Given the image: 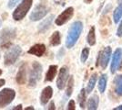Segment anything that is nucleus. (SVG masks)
<instances>
[{
    "mask_svg": "<svg viewBox=\"0 0 122 110\" xmlns=\"http://www.w3.org/2000/svg\"><path fill=\"white\" fill-rule=\"evenodd\" d=\"M0 27H1V20H0Z\"/></svg>",
    "mask_w": 122,
    "mask_h": 110,
    "instance_id": "4c0bfd02",
    "label": "nucleus"
},
{
    "mask_svg": "<svg viewBox=\"0 0 122 110\" xmlns=\"http://www.w3.org/2000/svg\"><path fill=\"white\" fill-rule=\"evenodd\" d=\"M46 50V48L44 44L38 43V44H35L34 46H32L28 50L27 52L29 53V54H32V55H35L36 57H41V56H43L45 54Z\"/></svg>",
    "mask_w": 122,
    "mask_h": 110,
    "instance_id": "f8f14e48",
    "label": "nucleus"
},
{
    "mask_svg": "<svg viewBox=\"0 0 122 110\" xmlns=\"http://www.w3.org/2000/svg\"><path fill=\"white\" fill-rule=\"evenodd\" d=\"M12 109H13V110H21V109H22V105H18L17 106H15V107H13Z\"/></svg>",
    "mask_w": 122,
    "mask_h": 110,
    "instance_id": "473e14b6",
    "label": "nucleus"
},
{
    "mask_svg": "<svg viewBox=\"0 0 122 110\" xmlns=\"http://www.w3.org/2000/svg\"><path fill=\"white\" fill-rule=\"evenodd\" d=\"M74 15V8L73 7H67L66 9L63 11L59 16L56 18V24L57 26H62L65 23H66L67 21L71 18Z\"/></svg>",
    "mask_w": 122,
    "mask_h": 110,
    "instance_id": "9d476101",
    "label": "nucleus"
},
{
    "mask_svg": "<svg viewBox=\"0 0 122 110\" xmlns=\"http://www.w3.org/2000/svg\"><path fill=\"white\" fill-rule=\"evenodd\" d=\"M88 55H89V49L88 48H84L81 52V57H80V60H81L82 63H85L87 60Z\"/></svg>",
    "mask_w": 122,
    "mask_h": 110,
    "instance_id": "a878e982",
    "label": "nucleus"
},
{
    "mask_svg": "<svg viewBox=\"0 0 122 110\" xmlns=\"http://www.w3.org/2000/svg\"><path fill=\"white\" fill-rule=\"evenodd\" d=\"M32 4H33V0H22L20 4L16 6L15 11L13 12V18L16 21L23 19L27 14V12L29 11Z\"/></svg>",
    "mask_w": 122,
    "mask_h": 110,
    "instance_id": "7ed1b4c3",
    "label": "nucleus"
},
{
    "mask_svg": "<svg viewBox=\"0 0 122 110\" xmlns=\"http://www.w3.org/2000/svg\"><path fill=\"white\" fill-rule=\"evenodd\" d=\"M18 2H19V0H9L7 6H8L9 8H13L15 6L17 5V3H18Z\"/></svg>",
    "mask_w": 122,
    "mask_h": 110,
    "instance_id": "bb28decb",
    "label": "nucleus"
},
{
    "mask_svg": "<svg viewBox=\"0 0 122 110\" xmlns=\"http://www.w3.org/2000/svg\"><path fill=\"white\" fill-rule=\"evenodd\" d=\"M98 102H99V99H98L97 94L92 95L91 97L88 99V101H87V109H89V110L97 109Z\"/></svg>",
    "mask_w": 122,
    "mask_h": 110,
    "instance_id": "a211bd4d",
    "label": "nucleus"
},
{
    "mask_svg": "<svg viewBox=\"0 0 122 110\" xmlns=\"http://www.w3.org/2000/svg\"><path fill=\"white\" fill-rule=\"evenodd\" d=\"M5 84V81L4 80V79H0V88L4 85V84Z\"/></svg>",
    "mask_w": 122,
    "mask_h": 110,
    "instance_id": "2f4dec72",
    "label": "nucleus"
},
{
    "mask_svg": "<svg viewBox=\"0 0 122 110\" xmlns=\"http://www.w3.org/2000/svg\"><path fill=\"white\" fill-rule=\"evenodd\" d=\"M15 92L10 88H5L0 91V108L5 107L15 99Z\"/></svg>",
    "mask_w": 122,
    "mask_h": 110,
    "instance_id": "0eeeda50",
    "label": "nucleus"
},
{
    "mask_svg": "<svg viewBox=\"0 0 122 110\" xmlns=\"http://www.w3.org/2000/svg\"><path fill=\"white\" fill-rule=\"evenodd\" d=\"M87 43L93 46L96 44V34H95V27H91V29H89V32L87 34V38H86Z\"/></svg>",
    "mask_w": 122,
    "mask_h": 110,
    "instance_id": "5701e85b",
    "label": "nucleus"
},
{
    "mask_svg": "<svg viewBox=\"0 0 122 110\" xmlns=\"http://www.w3.org/2000/svg\"><path fill=\"white\" fill-rule=\"evenodd\" d=\"M67 109L68 110H75L76 109V105H75V102H74V100H70V101L68 102Z\"/></svg>",
    "mask_w": 122,
    "mask_h": 110,
    "instance_id": "cd10ccee",
    "label": "nucleus"
},
{
    "mask_svg": "<svg viewBox=\"0 0 122 110\" xmlns=\"http://www.w3.org/2000/svg\"><path fill=\"white\" fill-rule=\"evenodd\" d=\"M114 110H122V105H119V106H117V107H115Z\"/></svg>",
    "mask_w": 122,
    "mask_h": 110,
    "instance_id": "72a5a7b5",
    "label": "nucleus"
},
{
    "mask_svg": "<svg viewBox=\"0 0 122 110\" xmlns=\"http://www.w3.org/2000/svg\"><path fill=\"white\" fill-rule=\"evenodd\" d=\"M84 1H85V3H86V4H90L93 0H84Z\"/></svg>",
    "mask_w": 122,
    "mask_h": 110,
    "instance_id": "c9c22d12",
    "label": "nucleus"
},
{
    "mask_svg": "<svg viewBox=\"0 0 122 110\" xmlns=\"http://www.w3.org/2000/svg\"><path fill=\"white\" fill-rule=\"evenodd\" d=\"M113 83H114V85H115V93L117 95L122 96V74L116 76L114 81H113Z\"/></svg>",
    "mask_w": 122,
    "mask_h": 110,
    "instance_id": "dca6fc26",
    "label": "nucleus"
},
{
    "mask_svg": "<svg viewBox=\"0 0 122 110\" xmlns=\"http://www.w3.org/2000/svg\"><path fill=\"white\" fill-rule=\"evenodd\" d=\"M107 74H102L101 76L99 77L98 80V90L99 92L103 94L106 90L107 87Z\"/></svg>",
    "mask_w": 122,
    "mask_h": 110,
    "instance_id": "6ab92c4d",
    "label": "nucleus"
},
{
    "mask_svg": "<svg viewBox=\"0 0 122 110\" xmlns=\"http://www.w3.org/2000/svg\"><path fill=\"white\" fill-rule=\"evenodd\" d=\"M82 30H83V24L81 21H75L72 24L66 39V48L70 49L76 44V42L81 35Z\"/></svg>",
    "mask_w": 122,
    "mask_h": 110,
    "instance_id": "f257e3e1",
    "label": "nucleus"
},
{
    "mask_svg": "<svg viewBox=\"0 0 122 110\" xmlns=\"http://www.w3.org/2000/svg\"><path fill=\"white\" fill-rule=\"evenodd\" d=\"M122 63V49L117 48L114 52L113 57H112V63L110 66V71L112 73H116L117 69L120 67V64Z\"/></svg>",
    "mask_w": 122,
    "mask_h": 110,
    "instance_id": "1a4fd4ad",
    "label": "nucleus"
},
{
    "mask_svg": "<svg viewBox=\"0 0 122 110\" xmlns=\"http://www.w3.org/2000/svg\"><path fill=\"white\" fill-rule=\"evenodd\" d=\"M56 71H57V66L56 65H50L47 70V73L46 74L45 82H51L54 80V77L56 76Z\"/></svg>",
    "mask_w": 122,
    "mask_h": 110,
    "instance_id": "f3484780",
    "label": "nucleus"
},
{
    "mask_svg": "<svg viewBox=\"0 0 122 110\" xmlns=\"http://www.w3.org/2000/svg\"><path fill=\"white\" fill-rule=\"evenodd\" d=\"M42 65L37 62H34L32 64V69L29 73V78H28V86L29 87H35L37 82L40 80L41 74H42Z\"/></svg>",
    "mask_w": 122,
    "mask_h": 110,
    "instance_id": "20e7f679",
    "label": "nucleus"
},
{
    "mask_svg": "<svg viewBox=\"0 0 122 110\" xmlns=\"http://www.w3.org/2000/svg\"><path fill=\"white\" fill-rule=\"evenodd\" d=\"M53 19H54V15H50V16L47 17L46 18H45V19L38 25V28H37L38 32H39V33H44V32H46V30L50 28L51 24H52V22H53Z\"/></svg>",
    "mask_w": 122,
    "mask_h": 110,
    "instance_id": "2eb2a0df",
    "label": "nucleus"
},
{
    "mask_svg": "<svg viewBox=\"0 0 122 110\" xmlns=\"http://www.w3.org/2000/svg\"><path fill=\"white\" fill-rule=\"evenodd\" d=\"M112 50L109 46L106 47L102 52L98 53V56H97V66H98L100 64V66L102 67V69H106L109 62V59L111 56Z\"/></svg>",
    "mask_w": 122,
    "mask_h": 110,
    "instance_id": "6e6552de",
    "label": "nucleus"
},
{
    "mask_svg": "<svg viewBox=\"0 0 122 110\" xmlns=\"http://www.w3.org/2000/svg\"><path fill=\"white\" fill-rule=\"evenodd\" d=\"M15 29L14 28H6L0 32V44L2 48H10V41L15 38Z\"/></svg>",
    "mask_w": 122,
    "mask_h": 110,
    "instance_id": "39448f33",
    "label": "nucleus"
},
{
    "mask_svg": "<svg viewBox=\"0 0 122 110\" xmlns=\"http://www.w3.org/2000/svg\"><path fill=\"white\" fill-rule=\"evenodd\" d=\"M62 54H64V50H63V49H61L60 51H59V52H58V56H57V58H58V59H60V58L62 57V56H63Z\"/></svg>",
    "mask_w": 122,
    "mask_h": 110,
    "instance_id": "7c9ffc66",
    "label": "nucleus"
},
{
    "mask_svg": "<svg viewBox=\"0 0 122 110\" xmlns=\"http://www.w3.org/2000/svg\"><path fill=\"white\" fill-rule=\"evenodd\" d=\"M21 50L20 46H13L10 48L4 55V63L6 66L12 65L15 63V61L18 59V57L21 54Z\"/></svg>",
    "mask_w": 122,
    "mask_h": 110,
    "instance_id": "423d86ee",
    "label": "nucleus"
},
{
    "mask_svg": "<svg viewBox=\"0 0 122 110\" xmlns=\"http://www.w3.org/2000/svg\"><path fill=\"white\" fill-rule=\"evenodd\" d=\"M15 81L18 84H24L26 81V64L23 63L19 67V70L17 72Z\"/></svg>",
    "mask_w": 122,
    "mask_h": 110,
    "instance_id": "ddd939ff",
    "label": "nucleus"
},
{
    "mask_svg": "<svg viewBox=\"0 0 122 110\" xmlns=\"http://www.w3.org/2000/svg\"><path fill=\"white\" fill-rule=\"evenodd\" d=\"M55 108H56V107H55V104H54V102H53V101H51L49 105H48V107H47V109L53 110V109H55Z\"/></svg>",
    "mask_w": 122,
    "mask_h": 110,
    "instance_id": "c756f323",
    "label": "nucleus"
},
{
    "mask_svg": "<svg viewBox=\"0 0 122 110\" xmlns=\"http://www.w3.org/2000/svg\"><path fill=\"white\" fill-rule=\"evenodd\" d=\"M73 88H74V78L73 76H70L68 79V83L66 85V97H70L73 92Z\"/></svg>",
    "mask_w": 122,
    "mask_h": 110,
    "instance_id": "393cba45",
    "label": "nucleus"
},
{
    "mask_svg": "<svg viewBox=\"0 0 122 110\" xmlns=\"http://www.w3.org/2000/svg\"><path fill=\"white\" fill-rule=\"evenodd\" d=\"M34 109V107L33 106H28V107H25V110H33Z\"/></svg>",
    "mask_w": 122,
    "mask_h": 110,
    "instance_id": "f704fd0d",
    "label": "nucleus"
},
{
    "mask_svg": "<svg viewBox=\"0 0 122 110\" xmlns=\"http://www.w3.org/2000/svg\"><path fill=\"white\" fill-rule=\"evenodd\" d=\"M117 35L118 37H122V20H121V23H120V25H119V26H118V28H117Z\"/></svg>",
    "mask_w": 122,
    "mask_h": 110,
    "instance_id": "c85d7f7f",
    "label": "nucleus"
},
{
    "mask_svg": "<svg viewBox=\"0 0 122 110\" xmlns=\"http://www.w3.org/2000/svg\"><path fill=\"white\" fill-rule=\"evenodd\" d=\"M2 74V70H0V75Z\"/></svg>",
    "mask_w": 122,
    "mask_h": 110,
    "instance_id": "e433bc0d",
    "label": "nucleus"
},
{
    "mask_svg": "<svg viewBox=\"0 0 122 110\" xmlns=\"http://www.w3.org/2000/svg\"><path fill=\"white\" fill-rule=\"evenodd\" d=\"M122 17V1L119 3V5L115 8L113 13V20L115 23H118V21L121 19Z\"/></svg>",
    "mask_w": 122,
    "mask_h": 110,
    "instance_id": "aec40b11",
    "label": "nucleus"
},
{
    "mask_svg": "<svg viewBox=\"0 0 122 110\" xmlns=\"http://www.w3.org/2000/svg\"><path fill=\"white\" fill-rule=\"evenodd\" d=\"M53 95V90L50 86H46V88H44L43 91L41 92L40 95V103L43 105H46V103L51 99Z\"/></svg>",
    "mask_w": 122,
    "mask_h": 110,
    "instance_id": "4468645a",
    "label": "nucleus"
},
{
    "mask_svg": "<svg viewBox=\"0 0 122 110\" xmlns=\"http://www.w3.org/2000/svg\"><path fill=\"white\" fill-rule=\"evenodd\" d=\"M49 6L47 5V2L46 0H41L40 3H38V5L35 6V8L30 14V19L32 21H38L41 18H43L44 17L46 16V14L49 11Z\"/></svg>",
    "mask_w": 122,
    "mask_h": 110,
    "instance_id": "f03ea898",
    "label": "nucleus"
},
{
    "mask_svg": "<svg viewBox=\"0 0 122 110\" xmlns=\"http://www.w3.org/2000/svg\"><path fill=\"white\" fill-rule=\"evenodd\" d=\"M86 90H85L84 88L81 89L80 93L77 96V101H78V104L80 105L81 108H85V103H86Z\"/></svg>",
    "mask_w": 122,
    "mask_h": 110,
    "instance_id": "b1692460",
    "label": "nucleus"
},
{
    "mask_svg": "<svg viewBox=\"0 0 122 110\" xmlns=\"http://www.w3.org/2000/svg\"><path fill=\"white\" fill-rule=\"evenodd\" d=\"M97 73H93L91 75V77L88 81V84H87V86H86V93L87 94H90L94 87H95V84H96V82H97Z\"/></svg>",
    "mask_w": 122,
    "mask_h": 110,
    "instance_id": "412c9836",
    "label": "nucleus"
},
{
    "mask_svg": "<svg viewBox=\"0 0 122 110\" xmlns=\"http://www.w3.org/2000/svg\"><path fill=\"white\" fill-rule=\"evenodd\" d=\"M61 42L60 39V33L58 31H55L52 36L50 37V40H49V43H50L51 46H57L59 45Z\"/></svg>",
    "mask_w": 122,
    "mask_h": 110,
    "instance_id": "4be33fe9",
    "label": "nucleus"
},
{
    "mask_svg": "<svg viewBox=\"0 0 122 110\" xmlns=\"http://www.w3.org/2000/svg\"><path fill=\"white\" fill-rule=\"evenodd\" d=\"M68 79V69L66 67H62L58 73V77L56 80V86L59 90L65 88L66 81Z\"/></svg>",
    "mask_w": 122,
    "mask_h": 110,
    "instance_id": "9b49d317",
    "label": "nucleus"
}]
</instances>
